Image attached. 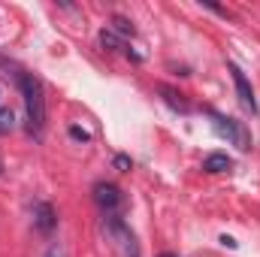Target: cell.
<instances>
[{"label":"cell","mask_w":260,"mask_h":257,"mask_svg":"<svg viewBox=\"0 0 260 257\" xmlns=\"http://www.w3.org/2000/svg\"><path fill=\"white\" fill-rule=\"evenodd\" d=\"M15 79H18V88H21L24 112H27V133L34 139H43V130H46V91H43V82L34 73H24V70H18Z\"/></svg>","instance_id":"cell-1"},{"label":"cell","mask_w":260,"mask_h":257,"mask_svg":"<svg viewBox=\"0 0 260 257\" xmlns=\"http://www.w3.org/2000/svg\"><path fill=\"white\" fill-rule=\"evenodd\" d=\"M209 112V118H212V130L221 136V139H227L230 145H236L239 151H248L251 148V133L245 130L242 121H233V118H227V115H221V112H215V109H206Z\"/></svg>","instance_id":"cell-2"},{"label":"cell","mask_w":260,"mask_h":257,"mask_svg":"<svg viewBox=\"0 0 260 257\" xmlns=\"http://www.w3.org/2000/svg\"><path fill=\"white\" fill-rule=\"evenodd\" d=\"M103 227H106V233H109L112 239H118L124 257H139V242H136V236L130 233V227L124 224L121 215H103Z\"/></svg>","instance_id":"cell-3"},{"label":"cell","mask_w":260,"mask_h":257,"mask_svg":"<svg viewBox=\"0 0 260 257\" xmlns=\"http://www.w3.org/2000/svg\"><path fill=\"white\" fill-rule=\"evenodd\" d=\"M94 203L100 206L103 215H121V209H124V194H121L118 185H112V182H97V185H94Z\"/></svg>","instance_id":"cell-4"},{"label":"cell","mask_w":260,"mask_h":257,"mask_svg":"<svg viewBox=\"0 0 260 257\" xmlns=\"http://www.w3.org/2000/svg\"><path fill=\"white\" fill-rule=\"evenodd\" d=\"M227 70H230V79H233V88H236V97H239V103H242V109L245 112H251V115H257V100H254V88H251V82L245 79V73L239 70V64H227Z\"/></svg>","instance_id":"cell-5"},{"label":"cell","mask_w":260,"mask_h":257,"mask_svg":"<svg viewBox=\"0 0 260 257\" xmlns=\"http://www.w3.org/2000/svg\"><path fill=\"white\" fill-rule=\"evenodd\" d=\"M34 227H37V233H43V236H52V233H55V227H58V212H55L52 203H46V200H37V203H34Z\"/></svg>","instance_id":"cell-6"},{"label":"cell","mask_w":260,"mask_h":257,"mask_svg":"<svg viewBox=\"0 0 260 257\" xmlns=\"http://www.w3.org/2000/svg\"><path fill=\"white\" fill-rule=\"evenodd\" d=\"M203 170L206 173H230L233 170V157H227L224 151H212L203 157Z\"/></svg>","instance_id":"cell-7"},{"label":"cell","mask_w":260,"mask_h":257,"mask_svg":"<svg viewBox=\"0 0 260 257\" xmlns=\"http://www.w3.org/2000/svg\"><path fill=\"white\" fill-rule=\"evenodd\" d=\"M100 46H103V49H109V52H124V55H130L133 61H142L139 55H133V52L127 49V43H124L118 34H112L109 27H106V30H100Z\"/></svg>","instance_id":"cell-8"},{"label":"cell","mask_w":260,"mask_h":257,"mask_svg":"<svg viewBox=\"0 0 260 257\" xmlns=\"http://www.w3.org/2000/svg\"><path fill=\"white\" fill-rule=\"evenodd\" d=\"M157 91L164 94V100H167V106H170V109H179V112H191V103L185 100V94H182V91H176V88H170V85H160Z\"/></svg>","instance_id":"cell-9"},{"label":"cell","mask_w":260,"mask_h":257,"mask_svg":"<svg viewBox=\"0 0 260 257\" xmlns=\"http://www.w3.org/2000/svg\"><path fill=\"white\" fill-rule=\"evenodd\" d=\"M109 30H112V34H118L121 40H124V37H133V34H136V30H133V24H130V21L124 18V15H112V27H109Z\"/></svg>","instance_id":"cell-10"},{"label":"cell","mask_w":260,"mask_h":257,"mask_svg":"<svg viewBox=\"0 0 260 257\" xmlns=\"http://www.w3.org/2000/svg\"><path fill=\"white\" fill-rule=\"evenodd\" d=\"M12 127H15V112H12L9 106H3V109H0V136H6Z\"/></svg>","instance_id":"cell-11"},{"label":"cell","mask_w":260,"mask_h":257,"mask_svg":"<svg viewBox=\"0 0 260 257\" xmlns=\"http://www.w3.org/2000/svg\"><path fill=\"white\" fill-rule=\"evenodd\" d=\"M70 136H73V139H79V142H91V133H88V130H82V127H76V124L70 127Z\"/></svg>","instance_id":"cell-12"},{"label":"cell","mask_w":260,"mask_h":257,"mask_svg":"<svg viewBox=\"0 0 260 257\" xmlns=\"http://www.w3.org/2000/svg\"><path fill=\"white\" fill-rule=\"evenodd\" d=\"M46 257H67L64 245H61V242H55V245H52V248H49V251H46Z\"/></svg>","instance_id":"cell-13"},{"label":"cell","mask_w":260,"mask_h":257,"mask_svg":"<svg viewBox=\"0 0 260 257\" xmlns=\"http://www.w3.org/2000/svg\"><path fill=\"white\" fill-rule=\"evenodd\" d=\"M115 167L118 170H130V157L127 154H115Z\"/></svg>","instance_id":"cell-14"},{"label":"cell","mask_w":260,"mask_h":257,"mask_svg":"<svg viewBox=\"0 0 260 257\" xmlns=\"http://www.w3.org/2000/svg\"><path fill=\"white\" fill-rule=\"evenodd\" d=\"M221 245H224V248H236V245H239V242H236V239H233V236H221Z\"/></svg>","instance_id":"cell-15"},{"label":"cell","mask_w":260,"mask_h":257,"mask_svg":"<svg viewBox=\"0 0 260 257\" xmlns=\"http://www.w3.org/2000/svg\"><path fill=\"white\" fill-rule=\"evenodd\" d=\"M157 257H179V254H176V251H160Z\"/></svg>","instance_id":"cell-16"},{"label":"cell","mask_w":260,"mask_h":257,"mask_svg":"<svg viewBox=\"0 0 260 257\" xmlns=\"http://www.w3.org/2000/svg\"><path fill=\"white\" fill-rule=\"evenodd\" d=\"M0 173H3V164H0Z\"/></svg>","instance_id":"cell-17"}]
</instances>
